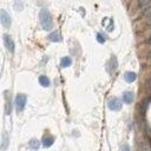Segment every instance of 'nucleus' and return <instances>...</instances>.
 <instances>
[{
  "mask_svg": "<svg viewBox=\"0 0 151 151\" xmlns=\"http://www.w3.org/2000/svg\"><path fill=\"white\" fill-rule=\"evenodd\" d=\"M39 19H40V24L42 26L44 29L50 31L53 27V20H52V15L47 9H41L39 13Z\"/></svg>",
  "mask_w": 151,
  "mask_h": 151,
  "instance_id": "nucleus-1",
  "label": "nucleus"
},
{
  "mask_svg": "<svg viewBox=\"0 0 151 151\" xmlns=\"http://www.w3.org/2000/svg\"><path fill=\"white\" fill-rule=\"evenodd\" d=\"M139 2L147 21L151 24V0H139Z\"/></svg>",
  "mask_w": 151,
  "mask_h": 151,
  "instance_id": "nucleus-2",
  "label": "nucleus"
},
{
  "mask_svg": "<svg viewBox=\"0 0 151 151\" xmlns=\"http://www.w3.org/2000/svg\"><path fill=\"white\" fill-rule=\"evenodd\" d=\"M26 101H27L26 94H24V93L17 94V97H15V107H17V111L18 112H20V111L24 110V107L26 105Z\"/></svg>",
  "mask_w": 151,
  "mask_h": 151,
  "instance_id": "nucleus-3",
  "label": "nucleus"
},
{
  "mask_svg": "<svg viewBox=\"0 0 151 151\" xmlns=\"http://www.w3.org/2000/svg\"><path fill=\"white\" fill-rule=\"evenodd\" d=\"M0 22L6 28H8L11 26V17L5 9H0Z\"/></svg>",
  "mask_w": 151,
  "mask_h": 151,
  "instance_id": "nucleus-4",
  "label": "nucleus"
},
{
  "mask_svg": "<svg viewBox=\"0 0 151 151\" xmlns=\"http://www.w3.org/2000/svg\"><path fill=\"white\" fill-rule=\"evenodd\" d=\"M107 106L112 111H119L122 109V101L118 98H111L107 103Z\"/></svg>",
  "mask_w": 151,
  "mask_h": 151,
  "instance_id": "nucleus-5",
  "label": "nucleus"
},
{
  "mask_svg": "<svg viewBox=\"0 0 151 151\" xmlns=\"http://www.w3.org/2000/svg\"><path fill=\"white\" fill-rule=\"evenodd\" d=\"M4 42H5L6 48H7L11 53H13V52H14V48H15V45H14V41H13L12 37L8 35V34H5V35H4Z\"/></svg>",
  "mask_w": 151,
  "mask_h": 151,
  "instance_id": "nucleus-6",
  "label": "nucleus"
},
{
  "mask_svg": "<svg viewBox=\"0 0 151 151\" xmlns=\"http://www.w3.org/2000/svg\"><path fill=\"white\" fill-rule=\"evenodd\" d=\"M133 98H134V94L131 91H126V92L123 93V100L126 104H131L133 101Z\"/></svg>",
  "mask_w": 151,
  "mask_h": 151,
  "instance_id": "nucleus-7",
  "label": "nucleus"
},
{
  "mask_svg": "<svg viewBox=\"0 0 151 151\" xmlns=\"http://www.w3.org/2000/svg\"><path fill=\"white\" fill-rule=\"evenodd\" d=\"M116 68H117V60H116L114 57H112V58L110 59L109 64H107V71H109L110 73H113V72L116 71Z\"/></svg>",
  "mask_w": 151,
  "mask_h": 151,
  "instance_id": "nucleus-8",
  "label": "nucleus"
},
{
  "mask_svg": "<svg viewBox=\"0 0 151 151\" xmlns=\"http://www.w3.org/2000/svg\"><path fill=\"white\" fill-rule=\"evenodd\" d=\"M53 143H54V137L53 136H45L42 138V145L45 147H50Z\"/></svg>",
  "mask_w": 151,
  "mask_h": 151,
  "instance_id": "nucleus-9",
  "label": "nucleus"
},
{
  "mask_svg": "<svg viewBox=\"0 0 151 151\" xmlns=\"http://www.w3.org/2000/svg\"><path fill=\"white\" fill-rule=\"evenodd\" d=\"M48 39H50L51 41H54V42L61 41V35L59 34V32H52V33L48 35Z\"/></svg>",
  "mask_w": 151,
  "mask_h": 151,
  "instance_id": "nucleus-10",
  "label": "nucleus"
},
{
  "mask_svg": "<svg viewBox=\"0 0 151 151\" xmlns=\"http://www.w3.org/2000/svg\"><path fill=\"white\" fill-rule=\"evenodd\" d=\"M124 79H125L127 83H132V81L136 80V73H133V72H126V73L124 74Z\"/></svg>",
  "mask_w": 151,
  "mask_h": 151,
  "instance_id": "nucleus-11",
  "label": "nucleus"
},
{
  "mask_svg": "<svg viewBox=\"0 0 151 151\" xmlns=\"http://www.w3.org/2000/svg\"><path fill=\"white\" fill-rule=\"evenodd\" d=\"M39 83H40V85L41 86H44V87H47V86H50V79L46 77V76H40L39 77Z\"/></svg>",
  "mask_w": 151,
  "mask_h": 151,
  "instance_id": "nucleus-12",
  "label": "nucleus"
},
{
  "mask_svg": "<svg viewBox=\"0 0 151 151\" xmlns=\"http://www.w3.org/2000/svg\"><path fill=\"white\" fill-rule=\"evenodd\" d=\"M39 145H40V143H39V140L35 139V138H33V139H31V140L28 142V146H29L31 149H33V150L39 149Z\"/></svg>",
  "mask_w": 151,
  "mask_h": 151,
  "instance_id": "nucleus-13",
  "label": "nucleus"
},
{
  "mask_svg": "<svg viewBox=\"0 0 151 151\" xmlns=\"http://www.w3.org/2000/svg\"><path fill=\"white\" fill-rule=\"evenodd\" d=\"M71 63H72V60H71L70 57H64V58L61 59V61H60V66H61V67H67V66L71 65Z\"/></svg>",
  "mask_w": 151,
  "mask_h": 151,
  "instance_id": "nucleus-14",
  "label": "nucleus"
},
{
  "mask_svg": "<svg viewBox=\"0 0 151 151\" xmlns=\"http://www.w3.org/2000/svg\"><path fill=\"white\" fill-rule=\"evenodd\" d=\"M97 40H98V41H99L100 44L105 42V38H104V37H103V35H101L100 33H98V34H97Z\"/></svg>",
  "mask_w": 151,
  "mask_h": 151,
  "instance_id": "nucleus-15",
  "label": "nucleus"
},
{
  "mask_svg": "<svg viewBox=\"0 0 151 151\" xmlns=\"http://www.w3.org/2000/svg\"><path fill=\"white\" fill-rule=\"evenodd\" d=\"M122 151H131V150H130V147H129L127 145H124L123 149H122Z\"/></svg>",
  "mask_w": 151,
  "mask_h": 151,
  "instance_id": "nucleus-16",
  "label": "nucleus"
},
{
  "mask_svg": "<svg viewBox=\"0 0 151 151\" xmlns=\"http://www.w3.org/2000/svg\"><path fill=\"white\" fill-rule=\"evenodd\" d=\"M147 42H149V44H150V45H151V37H150V38H149V39H147Z\"/></svg>",
  "mask_w": 151,
  "mask_h": 151,
  "instance_id": "nucleus-17",
  "label": "nucleus"
},
{
  "mask_svg": "<svg viewBox=\"0 0 151 151\" xmlns=\"http://www.w3.org/2000/svg\"><path fill=\"white\" fill-rule=\"evenodd\" d=\"M149 55H150V58H151V50H150V53H149Z\"/></svg>",
  "mask_w": 151,
  "mask_h": 151,
  "instance_id": "nucleus-18",
  "label": "nucleus"
}]
</instances>
